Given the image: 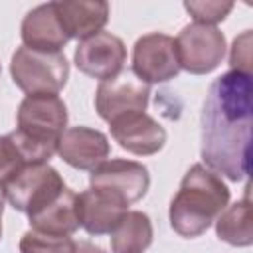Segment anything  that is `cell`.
<instances>
[{
    "mask_svg": "<svg viewBox=\"0 0 253 253\" xmlns=\"http://www.w3.org/2000/svg\"><path fill=\"white\" fill-rule=\"evenodd\" d=\"M251 113V75L231 69L210 85L202 107L200 154L206 168L233 182L247 178Z\"/></svg>",
    "mask_w": 253,
    "mask_h": 253,
    "instance_id": "6da1fadb",
    "label": "cell"
},
{
    "mask_svg": "<svg viewBox=\"0 0 253 253\" xmlns=\"http://www.w3.org/2000/svg\"><path fill=\"white\" fill-rule=\"evenodd\" d=\"M227 202L229 190L223 180L204 164H194L172 198L170 225L182 237H198L221 215Z\"/></svg>",
    "mask_w": 253,
    "mask_h": 253,
    "instance_id": "7a4b0ae2",
    "label": "cell"
},
{
    "mask_svg": "<svg viewBox=\"0 0 253 253\" xmlns=\"http://www.w3.org/2000/svg\"><path fill=\"white\" fill-rule=\"evenodd\" d=\"M18 126L10 136L28 166L45 164L55 152L67 125V107L57 95H26L18 107Z\"/></svg>",
    "mask_w": 253,
    "mask_h": 253,
    "instance_id": "3957f363",
    "label": "cell"
},
{
    "mask_svg": "<svg viewBox=\"0 0 253 253\" xmlns=\"http://www.w3.org/2000/svg\"><path fill=\"white\" fill-rule=\"evenodd\" d=\"M10 73L14 83L28 95H57L69 77L65 55L18 47L12 55Z\"/></svg>",
    "mask_w": 253,
    "mask_h": 253,
    "instance_id": "277c9868",
    "label": "cell"
},
{
    "mask_svg": "<svg viewBox=\"0 0 253 253\" xmlns=\"http://www.w3.org/2000/svg\"><path fill=\"white\" fill-rule=\"evenodd\" d=\"M63 190V178L53 166L45 162L26 166L4 186V196L14 210L24 211L30 217L55 202Z\"/></svg>",
    "mask_w": 253,
    "mask_h": 253,
    "instance_id": "5b68a950",
    "label": "cell"
},
{
    "mask_svg": "<svg viewBox=\"0 0 253 253\" xmlns=\"http://www.w3.org/2000/svg\"><path fill=\"white\" fill-rule=\"evenodd\" d=\"M176 43V55L180 69L194 75H204L213 71L225 55V36L215 26L188 24L182 28Z\"/></svg>",
    "mask_w": 253,
    "mask_h": 253,
    "instance_id": "8992f818",
    "label": "cell"
},
{
    "mask_svg": "<svg viewBox=\"0 0 253 253\" xmlns=\"http://www.w3.org/2000/svg\"><path fill=\"white\" fill-rule=\"evenodd\" d=\"M89 180H91V190L113 196L126 206L138 202L150 186V176L146 166L125 158H113L101 162L95 170H91Z\"/></svg>",
    "mask_w": 253,
    "mask_h": 253,
    "instance_id": "52a82bcc",
    "label": "cell"
},
{
    "mask_svg": "<svg viewBox=\"0 0 253 253\" xmlns=\"http://www.w3.org/2000/svg\"><path fill=\"white\" fill-rule=\"evenodd\" d=\"M180 71L174 38L152 32L136 40L132 51V73L148 83H164Z\"/></svg>",
    "mask_w": 253,
    "mask_h": 253,
    "instance_id": "ba28073f",
    "label": "cell"
},
{
    "mask_svg": "<svg viewBox=\"0 0 253 253\" xmlns=\"http://www.w3.org/2000/svg\"><path fill=\"white\" fill-rule=\"evenodd\" d=\"M148 95L150 87L134 73L125 71L99 83L95 93V109L101 119L111 123L121 115L144 111L148 105Z\"/></svg>",
    "mask_w": 253,
    "mask_h": 253,
    "instance_id": "9c48e42d",
    "label": "cell"
},
{
    "mask_svg": "<svg viewBox=\"0 0 253 253\" xmlns=\"http://www.w3.org/2000/svg\"><path fill=\"white\" fill-rule=\"evenodd\" d=\"M73 59L79 71L105 81L121 73L126 59V49L121 38L101 30L99 34L79 42Z\"/></svg>",
    "mask_w": 253,
    "mask_h": 253,
    "instance_id": "30bf717a",
    "label": "cell"
},
{
    "mask_svg": "<svg viewBox=\"0 0 253 253\" xmlns=\"http://www.w3.org/2000/svg\"><path fill=\"white\" fill-rule=\"evenodd\" d=\"M109 125L111 134L119 142V146L138 156L156 154L166 142V130L144 111L121 115Z\"/></svg>",
    "mask_w": 253,
    "mask_h": 253,
    "instance_id": "8fae6325",
    "label": "cell"
},
{
    "mask_svg": "<svg viewBox=\"0 0 253 253\" xmlns=\"http://www.w3.org/2000/svg\"><path fill=\"white\" fill-rule=\"evenodd\" d=\"M111 146L103 132L89 126L65 128L57 144V154L63 162L77 170H95L109 156Z\"/></svg>",
    "mask_w": 253,
    "mask_h": 253,
    "instance_id": "7c38bea8",
    "label": "cell"
},
{
    "mask_svg": "<svg viewBox=\"0 0 253 253\" xmlns=\"http://www.w3.org/2000/svg\"><path fill=\"white\" fill-rule=\"evenodd\" d=\"M128 206L121 200L107 196L97 190H85L77 194V219L79 227H83L89 235H105L111 233L121 217L128 211Z\"/></svg>",
    "mask_w": 253,
    "mask_h": 253,
    "instance_id": "4fadbf2b",
    "label": "cell"
},
{
    "mask_svg": "<svg viewBox=\"0 0 253 253\" xmlns=\"http://www.w3.org/2000/svg\"><path fill=\"white\" fill-rule=\"evenodd\" d=\"M22 42L24 47L36 51H45V53L61 51V47L69 42V38L57 20L53 2L42 4L26 14L22 22Z\"/></svg>",
    "mask_w": 253,
    "mask_h": 253,
    "instance_id": "5bb4252c",
    "label": "cell"
},
{
    "mask_svg": "<svg viewBox=\"0 0 253 253\" xmlns=\"http://www.w3.org/2000/svg\"><path fill=\"white\" fill-rule=\"evenodd\" d=\"M57 20L67 38L85 40L101 32L109 20V4L99 0H65L53 2Z\"/></svg>",
    "mask_w": 253,
    "mask_h": 253,
    "instance_id": "9a60e30c",
    "label": "cell"
},
{
    "mask_svg": "<svg viewBox=\"0 0 253 253\" xmlns=\"http://www.w3.org/2000/svg\"><path fill=\"white\" fill-rule=\"evenodd\" d=\"M30 225L34 231L49 235H71L79 229L77 219V194L65 188L55 202H51L42 211L30 215Z\"/></svg>",
    "mask_w": 253,
    "mask_h": 253,
    "instance_id": "2e32d148",
    "label": "cell"
},
{
    "mask_svg": "<svg viewBox=\"0 0 253 253\" xmlns=\"http://www.w3.org/2000/svg\"><path fill=\"white\" fill-rule=\"evenodd\" d=\"M152 243V223L142 211H126L111 231L113 253H144Z\"/></svg>",
    "mask_w": 253,
    "mask_h": 253,
    "instance_id": "e0dca14e",
    "label": "cell"
},
{
    "mask_svg": "<svg viewBox=\"0 0 253 253\" xmlns=\"http://www.w3.org/2000/svg\"><path fill=\"white\" fill-rule=\"evenodd\" d=\"M217 237L235 247H247L253 243V221H251V200L245 192L243 200L225 208L215 219Z\"/></svg>",
    "mask_w": 253,
    "mask_h": 253,
    "instance_id": "ac0fdd59",
    "label": "cell"
},
{
    "mask_svg": "<svg viewBox=\"0 0 253 253\" xmlns=\"http://www.w3.org/2000/svg\"><path fill=\"white\" fill-rule=\"evenodd\" d=\"M77 241L69 235H49L40 231H26L20 239V253H75Z\"/></svg>",
    "mask_w": 253,
    "mask_h": 253,
    "instance_id": "d6986e66",
    "label": "cell"
},
{
    "mask_svg": "<svg viewBox=\"0 0 253 253\" xmlns=\"http://www.w3.org/2000/svg\"><path fill=\"white\" fill-rule=\"evenodd\" d=\"M26 160L22 156V152L18 150L14 138L10 134L0 136V186L4 188L12 178H16L24 168H26Z\"/></svg>",
    "mask_w": 253,
    "mask_h": 253,
    "instance_id": "ffe728a7",
    "label": "cell"
},
{
    "mask_svg": "<svg viewBox=\"0 0 253 253\" xmlns=\"http://www.w3.org/2000/svg\"><path fill=\"white\" fill-rule=\"evenodd\" d=\"M184 8L192 14L194 22L198 24H206V26H215L217 22L225 20L227 14L233 10V2H219V0H211V2H186Z\"/></svg>",
    "mask_w": 253,
    "mask_h": 253,
    "instance_id": "44dd1931",
    "label": "cell"
},
{
    "mask_svg": "<svg viewBox=\"0 0 253 253\" xmlns=\"http://www.w3.org/2000/svg\"><path fill=\"white\" fill-rule=\"evenodd\" d=\"M231 69L251 75V30H245L235 38L231 47Z\"/></svg>",
    "mask_w": 253,
    "mask_h": 253,
    "instance_id": "7402d4cb",
    "label": "cell"
},
{
    "mask_svg": "<svg viewBox=\"0 0 253 253\" xmlns=\"http://www.w3.org/2000/svg\"><path fill=\"white\" fill-rule=\"evenodd\" d=\"M75 253H105L101 247L89 243V241H77V251Z\"/></svg>",
    "mask_w": 253,
    "mask_h": 253,
    "instance_id": "603a6c76",
    "label": "cell"
},
{
    "mask_svg": "<svg viewBox=\"0 0 253 253\" xmlns=\"http://www.w3.org/2000/svg\"><path fill=\"white\" fill-rule=\"evenodd\" d=\"M4 202H6V196H4V188L0 186V237H2V211H4Z\"/></svg>",
    "mask_w": 253,
    "mask_h": 253,
    "instance_id": "cb8c5ba5",
    "label": "cell"
}]
</instances>
